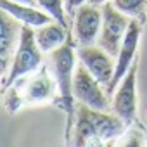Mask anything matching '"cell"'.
Returning a JSON list of instances; mask_svg holds the SVG:
<instances>
[{
    "label": "cell",
    "instance_id": "obj_9",
    "mask_svg": "<svg viewBox=\"0 0 147 147\" xmlns=\"http://www.w3.org/2000/svg\"><path fill=\"white\" fill-rule=\"evenodd\" d=\"M78 59L87 66V69L104 85L107 87L109 82L113 80L114 75V66L116 62L113 61V55L102 49L100 45H80L78 49Z\"/></svg>",
    "mask_w": 147,
    "mask_h": 147
},
{
    "label": "cell",
    "instance_id": "obj_10",
    "mask_svg": "<svg viewBox=\"0 0 147 147\" xmlns=\"http://www.w3.org/2000/svg\"><path fill=\"white\" fill-rule=\"evenodd\" d=\"M102 30V5L82 4L75 14V38L80 45H94Z\"/></svg>",
    "mask_w": 147,
    "mask_h": 147
},
{
    "label": "cell",
    "instance_id": "obj_3",
    "mask_svg": "<svg viewBox=\"0 0 147 147\" xmlns=\"http://www.w3.org/2000/svg\"><path fill=\"white\" fill-rule=\"evenodd\" d=\"M42 54L43 52H42V49L36 43L33 26L23 24L21 40H19V45H18L14 55H12L11 67L7 71V75L2 78L4 80V90L11 88L19 78L35 73L43 64V55Z\"/></svg>",
    "mask_w": 147,
    "mask_h": 147
},
{
    "label": "cell",
    "instance_id": "obj_6",
    "mask_svg": "<svg viewBox=\"0 0 147 147\" xmlns=\"http://www.w3.org/2000/svg\"><path fill=\"white\" fill-rule=\"evenodd\" d=\"M140 36H142V28H140V23L137 18L131 19L125 36H123V42H121V47H119V52L116 55V66H114V75H113V80L109 82V85L106 87V92L107 95L111 97L118 87V83L121 82V78L128 73V69L131 67V64L135 62V57H137V50H138V43H140Z\"/></svg>",
    "mask_w": 147,
    "mask_h": 147
},
{
    "label": "cell",
    "instance_id": "obj_4",
    "mask_svg": "<svg viewBox=\"0 0 147 147\" xmlns=\"http://www.w3.org/2000/svg\"><path fill=\"white\" fill-rule=\"evenodd\" d=\"M133 18L126 16L119 9L114 7L113 2H106L102 5V30L99 35V45L106 49L113 57L118 55L123 36L130 26Z\"/></svg>",
    "mask_w": 147,
    "mask_h": 147
},
{
    "label": "cell",
    "instance_id": "obj_19",
    "mask_svg": "<svg viewBox=\"0 0 147 147\" xmlns=\"http://www.w3.org/2000/svg\"><path fill=\"white\" fill-rule=\"evenodd\" d=\"M106 2H113V0H90V4L94 5H104Z\"/></svg>",
    "mask_w": 147,
    "mask_h": 147
},
{
    "label": "cell",
    "instance_id": "obj_7",
    "mask_svg": "<svg viewBox=\"0 0 147 147\" xmlns=\"http://www.w3.org/2000/svg\"><path fill=\"white\" fill-rule=\"evenodd\" d=\"M137 71L138 62L135 61L128 73L118 83L114 94H113V113H116L119 118H123L128 125L137 116Z\"/></svg>",
    "mask_w": 147,
    "mask_h": 147
},
{
    "label": "cell",
    "instance_id": "obj_1",
    "mask_svg": "<svg viewBox=\"0 0 147 147\" xmlns=\"http://www.w3.org/2000/svg\"><path fill=\"white\" fill-rule=\"evenodd\" d=\"M126 121L116 113L100 111L87 104H78L73 130V145H109L126 130Z\"/></svg>",
    "mask_w": 147,
    "mask_h": 147
},
{
    "label": "cell",
    "instance_id": "obj_2",
    "mask_svg": "<svg viewBox=\"0 0 147 147\" xmlns=\"http://www.w3.org/2000/svg\"><path fill=\"white\" fill-rule=\"evenodd\" d=\"M75 45L73 42H66L59 49L52 52V62H54V73H55V82L59 88V99H61V107L66 113V142L69 144V130L75 126V116H76V107H75V94H73V80H75Z\"/></svg>",
    "mask_w": 147,
    "mask_h": 147
},
{
    "label": "cell",
    "instance_id": "obj_15",
    "mask_svg": "<svg viewBox=\"0 0 147 147\" xmlns=\"http://www.w3.org/2000/svg\"><path fill=\"white\" fill-rule=\"evenodd\" d=\"M113 4L116 9H119L126 16L138 18L147 5V0H113Z\"/></svg>",
    "mask_w": 147,
    "mask_h": 147
},
{
    "label": "cell",
    "instance_id": "obj_8",
    "mask_svg": "<svg viewBox=\"0 0 147 147\" xmlns=\"http://www.w3.org/2000/svg\"><path fill=\"white\" fill-rule=\"evenodd\" d=\"M55 87H57V82L50 78L47 67L42 64V67H38L35 73H31L28 82H23V87H21L23 94H21V97H18L14 100L11 113H16V109L21 104H40V102L50 100L54 97Z\"/></svg>",
    "mask_w": 147,
    "mask_h": 147
},
{
    "label": "cell",
    "instance_id": "obj_13",
    "mask_svg": "<svg viewBox=\"0 0 147 147\" xmlns=\"http://www.w3.org/2000/svg\"><path fill=\"white\" fill-rule=\"evenodd\" d=\"M35 38L43 54L54 52L67 42V26L61 24L59 21H50L43 26L35 28Z\"/></svg>",
    "mask_w": 147,
    "mask_h": 147
},
{
    "label": "cell",
    "instance_id": "obj_18",
    "mask_svg": "<svg viewBox=\"0 0 147 147\" xmlns=\"http://www.w3.org/2000/svg\"><path fill=\"white\" fill-rule=\"evenodd\" d=\"M14 2H21V4H28V5H38L36 0H14Z\"/></svg>",
    "mask_w": 147,
    "mask_h": 147
},
{
    "label": "cell",
    "instance_id": "obj_16",
    "mask_svg": "<svg viewBox=\"0 0 147 147\" xmlns=\"http://www.w3.org/2000/svg\"><path fill=\"white\" fill-rule=\"evenodd\" d=\"M145 131L140 126H133L130 130H125V133L119 137V140L116 142L118 145H144L145 144Z\"/></svg>",
    "mask_w": 147,
    "mask_h": 147
},
{
    "label": "cell",
    "instance_id": "obj_14",
    "mask_svg": "<svg viewBox=\"0 0 147 147\" xmlns=\"http://www.w3.org/2000/svg\"><path fill=\"white\" fill-rule=\"evenodd\" d=\"M36 4L47 14H50L55 21L67 26V18H66V11H64V0H36Z\"/></svg>",
    "mask_w": 147,
    "mask_h": 147
},
{
    "label": "cell",
    "instance_id": "obj_12",
    "mask_svg": "<svg viewBox=\"0 0 147 147\" xmlns=\"http://www.w3.org/2000/svg\"><path fill=\"white\" fill-rule=\"evenodd\" d=\"M0 7L4 11H7L12 18H16L21 24H28L33 28H38V26H43L50 21H55L43 9H35V5L14 2V0H0Z\"/></svg>",
    "mask_w": 147,
    "mask_h": 147
},
{
    "label": "cell",
    "instance_id": "obj_17",
    "mask_svg": "<svg viewBox=\"0 0 147 147\" xmlns=\"http://www.w3.org/2000/svg\"><path fill=\"white\" fill-rule=\"evenodd\" d=\"M85 2H88V0H67V7H69V9H73V7H80V5L85 4Z\"/></svg>",
    "mask_w": 147,
    "mask_h": 147
},
{
    "label": "cell",
    "instance_id": "obj_5",
    "mask_svg": "<svg viewBox=\"0 0 147 147\" xmlns=\"http://www.w3.org/2000/svg\"><path fill=\"white\" fill-rule=\"evenodd\" d=\"M102 83L87 69L83 62L76 64L75 69V80H73V94L75 99L82 104H87L90 107L107 111L109 109V100H107V92L102 90Z\"/></svg>",
    "mask_w": 147,
    "mask_h": 147
},
{
    "label": "cell",
    "instance_id": "obj_11",
    "mask_svg": "<svg viewBox=\"0 0 147 147\" xmlns=\"http://www.w3.org/2000/svg\"><path fill=\"white\" fill-rule=\"evenodd\" d=\"M0 26H2V38H0V59H2V73L4 76L11 67V55H14V49H18L19 40H21V30L23 24L16 18H12L7 11L2 9L0 14ZM2 76V78H4Z\"/></svg>",
    "mask_w": 147,
    "mask_h": 147
}]
</instances>
